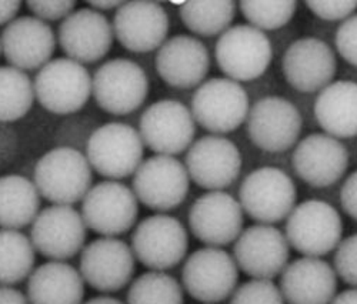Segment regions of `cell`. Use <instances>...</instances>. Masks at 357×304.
Instances as JSON below:
<instances>
[{"mask_svg":"<svg viewBox=\"0 0 357 304\" xmlns=\"http://www.w3.org/2000/svg\"><path fill=\"white\" fill-rule=\"evenodd\" d=\"M93 169L75 147L59 146L36 163L33 183L45 200L57 206H73L92 189Z\"/></svg>","mask_w":357,"mask_h":304,"instance_id":"obj_1","label":"cell"},{"mask_svg":"<svg viewBox=\"0 0 357 304\" xmlns=\"http://www.w3.org/2000/svg\"><path fill=\"white\" fill-rule=\"evenodd\" d=\"M284 236L297 253L321 259L335 252L343 240V220L331 203L305 200L296 204L286 219Z\"/></svg>","mask_w":357,"mask_h":304,"instance_id":"obj_2","label":"cell"},{"mask_svg":"<svg viewBox=\"0 0 357 304\" xmlns=\"http://www.w3.org/2000/svg\"><path fill=\"white\" fill-rule=\"evenodd\" d=\"M144 143L139 130L122 121H109L86 142V159L98 174L119 181L133 176L143 163Z\"/></svg>","mask_w":357,"mask_h":304,"instance_id":"obj_3","label":"cell"},{"mask_svg":"<svg viewBox=\"0 0 357 304\" xmlns=\"http://www.w3.org/2000/svg\"><path fill=\"white\" fill-rule=\"evenodd\" d=\"M250 110L243 86L227 77L204 80L192 96L190 112L196 125L211 135L223 136L239 129Z\"/></svg>","mask_w":357,"mask_h":304,"instance_id":"obj_4","label":"cell"},{"mask_svg":"<svg viewBox=\"0 0 357 304\" xmlns=\"http://www.w3.org/2000/svg\"><path fill=\"white\" fill-rule=\"evenodd\" d=\"M245 215L259 225L280 223L289 218L297 202L291 177L279 167L264 166L250 172L239 189Z\"/></svg>","mask_w":357,"mask_h":304,"instance_id":"obj_5","label":"cell"},{"mask_svg":"<svg viewBox=\"0 0 357 304\" xmlns=\"http://www.w3.org/2000/svg\"><path fill=\"white\" fill-rule=\"evenodd\" d=\"M130 248L146 268L167 271L186 260L189 234L178 219L167 213H156L136 225Z\"/></svg>","mask_w":357,"mask_h":304,"instance_id":"obj_6","label":"cell"},{"mask_svg":"<svg viewBox=\"0 0 357 304\" xmlns=\"http://www.w3.org/2000/svg\"><path fill=\"white\" fill-rule=\"evenodd\" d=\"M33 86L39 105L59 116L77 113L92 96L91 73L68 57L52 59L38 72Z\"/></svg>","mask_w":357,"mask_h":304,"instance_id":"obj_7","label":"cell"},{"mask_svg":"<svg viewBox=\"0 0 357 304\" xmlns=\"http://www.w3.org/2000/svg\"><path fill=\"white\" fill-rule=\"evenodd\" d=\"M149 77L130 59L105 62L92 76V96L98 106L113 116H128L143 106L149 96Z\"/></svg>","mask_w":357,"mask_h":304,"instance_id":"obj_8","label":"cell"},{"mask_svg":"<svg viewBox=\"0 0 357 304\" xmlns=\"http://www.w3.org/2000/svg\"><path fill=\"white\" fill-rule=\"evenodd\" d=\"M215 57L227 79L245 83L261 77L269 69L273 47L260 30L250 24H236L219 36Z\"/></svg>","mask_w":357,"mask_h":304,"instance_id":"obj_9","label":"cell"},{"mask_svg":"<svg viewBox=\"0 0 357 304\" xmlns=\"http://www.w3.org/2000/svg\"><path fill=\"white\" fill-rule=\"evenodd\" d=\"M239 267L233 256L220 248L204 246L186 257L182 268L183 290L202 304H218L234 293Z\"/></svg>","mask_w":357,"mask_h":304,"instance_id":"obj_10","label":"cell"},{"mask_svg":"<svg viewBox=\"0 0 357 304\" xmlns=\"http://www.w3.org/2000/svg\"><path fill=\"white\" fill-rule=\"evenodd\" d=\"M190 189L185 163L173 156L155 155L143 160L132 180V190L140 204L156 213L181 206Z\"/></svg>","mask_w":357,"mask_h":304,"instance_id":"obj_11","label":"cell"},{"mask_svg":"<svg viewBox=\"0 0 357 304\" xmlns=\"http://www.w3.org/2000/svg\"><path fill=\"white\" fill-rule=\"evenodd\" d=\"M139 204L130 188L121 181L105 180L87 192L80 215L87 229L100 237H119L136 226Z\"/></svg>","mask_w":357,"mask_h":304,"instance_id":"obj_12","label":"cell"},{"mask_svg":"<svg viewBox=\"0 0 357 304\" xmlns=\"http://www.w3.org/2000/svg\"><path fill=\"white\" fill-rule=\"evenodd\" d=\"M137 130L144 147L156 155L176 158L193 144L196 121L183 103L162 99L143 112Z\"/></svg>","mask_w":357,"mask_h":304,"instance_id":"obj_13","label":"cell"},{"mask_svg":"<svg viewBox=\"0 0 357 304\" xmlns=\"http://www.w3.org/2000/svg\"><path fill=\"white\" fill-rule=\"evenodd\" d=\"M136 261L126 241L119 237H99L82 250L79 271L87 286L102 294H112L133 282Z\"/></svg>","mask_w":357,"mask_h":304,"instance_id":"obj_14","label":"cell"},{"mask_svg":"<svg viewBox=\"0 0 357 304\" xmlns=\"http://www.w3.org/2000/svg\"><path fill=\"white\" fill-rule=\"evenodd\" d=\"M246 128L250 142L266 153H284L301 137L302 114L282 96H266L250 106Z\"/></svg>","mask_w":357,"mask_h":304,"instance_id":"obj_15","label":"cell"},{"mask_svg":"<svg viewBox=\"0 0 357 304\" xmlns=\"http://www.w3.org/2000/svg\"><path fill=\"white\" fill-rule=\"evenodd\" d=\"M87 226L73 206L52 204L38 215L31 229L32 245L49 261H68L86 246Z\"/></svg>","mask_w":357,"mask_h":304,"instance_id":"obj_16","label":"cell"},{"mask_svg":"<svg viewBox=\"0 0 357 304\" xmlns=\"http://www.w3.org/2000/svg\"><path fill=\"white\" fill-rule=\"evenodd\" d=\"M185 160L190 181L207 192H223L242 172L239 149L227 137L216 135L193 142Z\"/></svg>","mask_w":357,"mask_h":304,"instance_id":"obj_17","label":"cell"},{"mask_svg":"<svg viewBox=\"0 0 357 304\" xmlns=\"http://www.w3.org/2000/svg\"><path fill=\"white\" fill-rule=\"evenodd\" d=\"M231 256L249 278L273 280L289 264L290 246L282 230L272 225L256 223L237 237Z\"/></svg>","mask_w":357,"mask_h":304,"instance_id":"obj_18","label":"cell"},{"mask_svg":"<svg viewBox=\"0 0 357 304\" xmlns=\"http://www.w3.org/2000/svg\"><path fill=\"white\" fill-rule=\"evenodd\" d=\"M188 220L192 234L204 246L223 249L243 231L245 213L231 195L207 192L195 200Z\"/></svg>","mask_w":357,"mask_h":304,"instance_id":"obj_19","label":"cell"},{"mask_svg":"<svg viewBox=\"0 0 357 304\" xmlns=\"http://www.w3.org/2000/svg\"><path fill=\"white\" fill-rule=\"evenodd\" d=\"M113 40L109 19L89 6L73 10L57 30V43L66 57L83 66L102 60L110 52Z\"/></svg>","mask_w":357,"mask_h":304,"instance_id":"obj_20","label":"cell"},{"mask_svg":"<svg viewBox=\"0 0 357 304\" xmlns=\"http://www.w3.org/2000/svg\"><path fill=\"white\" fill-rule=\"evenodd\" d=\"M282 72L287 84L297 92H321L336 76V53L317 38L297 39L282 57Z\"/></svg>","mask_w":357,"mask_h":304,"instance_id":"obj_21","label":"cell"},{"mask_svg":"<svg viewBox=\"0 0 357 304\" xmlns=\"http://www.w3.org/2000/svg\"><path fill=\"white\" fill-rule=\"evenodd\" d=\"M291 166L302 181L314 189L336 185L349 169V151L339 140L326 133H313L296 144Z\"/></svg>","mask_w":357,"mask_h":304,"instance_id":"obj_22","label":"cell"},{"mask_svg":"<svg viewBox=\"0 0 357 304\" xmlns=\"http://www.w3.org/2000/svg\"><path fill=\"white\" fill-rule=\"evenodd\" d=\"M56 45L57 36L52 26L35 16L16 17L0 35V46L6 62L24 73L39 72L47 65L54 54Z\"/></svg>","mask_w":357,"mask_h":304,"instance_id":"obj_23","label":"cell"},{"mask_svg":"<svg viewBox=\"0 0 357 304\" xmlns=\"http://www.w3.org/2000/svg\"><path fill=\"white\" fill-rule=\"evenodd\" d=\"M114 39L132 53L159 50L167 40L170 20L155 2H123L113 17Z\"/></svg>","mask_w":357,"mask_h":304,"instance_id":"obj_24","label":"cell"},{"mask_svg":"<svg viewBox=\"0 0 357 304\" xmlns=\"http://www.w3.org/2000/svg\"><path fill=\"white\" fill-rule=\"evenodd\" d=\"M155 68L160 79L173 89H197L211 70V54L197 38L176 35L158 50Z\"/></svg>","mask_w":357,"mask_h":304,"instance_id":"obj_25","label":"cell"},{"mask_svg":"<svg viewBox=\"0 0 357 304\" xmlns=\"http://www.w3.org/2000/svg\"><path fill=\"white\" fill-rule=\"evenodd\" d=\"M279 289L286 304H331L337 294V275L326 260L302 256L286 266Z\"/></svg>","mask_w":357,"mask_h":304,"instance_id":"obj_26","label":"cell"},{"mask_svg":"<svg viewBox=\"0 0 357 304\" xmlns=\"http://www.w3.org/2000/svg\"><path fill=\"white\" fill-rule=\"evenodd\" d=\"M84 286L79 268L68 261H46L29 276L26 296L31 304H83Z\"/></svg>","mask_w":357,"mask_h":304,"instance_id":"obj_27","label":"cell"},{"mask_svg":"<svg viewBox=\"0 0 357 304\" xmlns=\"http://www.w3.org/2000/svg\"><path fill=\"white\" fill-rule=\"evenodd\" d=\"M314 117L326 135L335 139L357 136V83L336 80L319 92Z\"/></svg>","mask_w":357,"mask_h":304,"instance_id":"obj_28","label":"cell"},{"mask_svg":"<svg viewBox=\"0 0 357 304\" xmlns=\"http://www.w3.org/2000/svg\"><path fill=\"white\" fill-rule=\"evenodd\" d=\"M40 200L33 180L20 174L0 177V229L32 226L40 213Z\"/></svg>","mask_w":357,"mask_h":304,"instance_id":"obj_29","label":"cell"},{"mask_svg":"<svg viewBox=\"0 0 357 304\" xmlns=\"http://www.w3.org/2000/svg\"><path fill=\"white\" fill-rule=\"evenodd\" d=\"M36 264L31 237L20 230L0 229V286L15 287L29 279Z\"/></svg>","mask_w":357,"mask_h":304,"instance_id":"obj_30","label":"cell"},{"mask_svg":"<svg viewBox=\"0 0 357 304\" xmlns=\"http://www.w3.org/2000/svg\"><path fill=\"white\" fill-rule=\"evenodd\" d=\"M178 15L193 35L215 38L223 35L236 17L237 5L230 0H204V2H182Z\"/></svg>","mask_w":357,"mask_h":304,"instance_id":"obj_31","label":"cell"},{"mask_svg":"<svg viewBox=\"0 0 357 304\" xmlns=\"http://www.w3.org/2000/svg\"><path fill=\"white\" fill-rule=\"evenodd\" d=\"M33 80L27 73L0 66V123H13L31 112L35 103Z\"/></svg>","mask_w":357,"mask_h":304,"instance_id":"obj_32","label":"cell"},{"mask_svg":"<svg viewBox=\"0 0 357 304\" xmlns=\"http://www.w3.org/2000/svg\"><path fill=\"white\" fill-rule=\"evenodd\" d=\"M126 304H185V290L167 271L149 270L129 284Z\"/></svg>","mask_w":357,"mask_h":304,"instance_id":"obj_33","label":"cell"},{"mask_svg":"<svg viewBox=\"0 0 357 304\" xmlns=\"http://www.w3.org/2000/svg\"><path fill=\"white\" fill-rule=\"evenodd\" d=\"M297 2H260V0H243L239 3L242 16L250 26L260 32H271L284 27L296 15Z\"/></svg>","mask_w":357,"mask_h":304,"instance_id":"obj_34","label":"cell"},{"mask_svg":"<svg viewBox=\"0 0 357 304\" xmlns=\"http://www.w3.org/2000/svg\"><path fill=\"white\" fill-rule=\"evenodd\" d=\"M229 304H286V301L273 280L250 279L237 286Z\"/></svg>","mask_w":357,"mask_h":304,"instance_id":"obj_35","label":"cell"},{"mask_svg":"<svg viewBox=\"0 0 357 304\" xmlns=\"http://www.w3.org/2000/svg\"><path fill=\"white\" fill-rule=\"evenodd\" d=\"M335 252L333 268L337 278L357 289V233L343 238Z\"/></svg>","mask_w":357,"mask_h":304,"instance_id":"obj_36","label":"cell"},{"mask_svg":"<svg viewBox=\"0 0 357 304\" xmlns=\"http://www.w3.org/2000/svg\"><path fill=\"white\" fill-rule=\"evenodd\" d=\"M335 45L344 62L357 68V12L340 23L335 36Z\"/></svg>","mask_w":357,"mask_h":304,"instance_id":"obj_37","label":"cell"},{"mask_svg":"<svg viewBox=\"0 0 357 304\" xmlns=\"http://www.w3.org/2000/svg\"><path fill=\"white\" fill-rule=\"evenodd\" d=\"M27 9L32 12V16L42 22H63L73 10H76V3L72 0H31L26 3Z\"/></svg>","mask_w":357,"mask_h":304,"instance_id":"obj_38","label":"cell"},{"mask_svg":"<svg viewBox=\"0 0 357 304\" xmlns=\"http://www.w3.org/2000/svg\"><path fill=\"white\" fill-rule=\"evenodd\" d=\"M306 8L326 22H343L357 12V0L344 2H306Z\"/></svg>","mask_w":357,"mask_h":304,"instance_id":"obj_39","label":"cell"},{"mask_svg":"<svg viewBox=\"0 0 357 304\" xmlns=\"http://www.w3.org/2000/svg\"><path fill=\"white\" fill-rule=\"evenodd\" d=\"M340 204L346 215L357 222V170L344 180L340 189Z\"/></svg>","mask_w":357,"mask_h":304,"instance_id":"obj_40","label":"cell"},{"mask_svg":"<svg viewBox=\"0 0 357 304\" xmlns=\"http://www.w3.org/2000/svg\"><path fill=\"white\" fill-rule=\"evenodd\" d=\"M0 304H31L26 293L16 287L0 286Z\"/></svg>","mask_w":357,"mask_h":304,"instance_id":"obj_41","label":"cell"},{"mask_svg":"<svg viewBox=\"0 0 357 304\" xmlns=\"http://www.w3.org/2000/svg\"><path fill=\"white\" fill-rule=\"evenodd\" d=\"M22 9V2H16V0H6V2H0V26H8L12 23L17 13Z\"/></svg>","mask_w":357,"mask_h":304,"instance_id":"obj_42","label":"cell"},{"mask_svg":"<svg viewBox=\"0 0 357 304\" xmlns=\"http://www.w3.org/2000/svg\"><path fill=\"white\" fill-rule=\"evenodd\" d=\"M122 3L123 2H116V0H99V2H89L87 6L103 13V12H109V10L116 12L119 8H121Z\"/></svg>","mask_w":357,"mask_h":304,"instance_id":"obj_43","label":"cell"},{"mask_svg":"<svg viewBox=\"0 0 357 304\" xmlns=\"http://www.w3.org/2000/svg\"><path fill=\"white\" fill-rule=\"evenodd\" d=\"M331 304H357V289L350 287L336 294V297L332 300Z\"/></svg>","mask_w":357,"mask_h":304,"instance_id":"obj_44","label":"cell"},{"mask_svg":"<svg viewBox=\"0 0 357 304\" xmlns=\"http://www.w3.org/2000/svg\"><path fill=\"white\" fill-rule=\"evenodd\" d=\"M83 304H126V303L122 301V300H119L117 297L110 296V294H100V296L89 298Z\"/></svg>","mask_w":357,"mask_h":304,"instance_id":"obj_45","label":"cell"},{"mask_svg":"<svg viewBox=\"0 0 357 304\" xmlns=\"http://www.w3.org/2000/svg\"><path fill=\"white\" fill-rule=\"evenodd\" d=\"M0 54H2V46H0Z\"/></svg>","mask_w":357,"mask_h":304,"instance_id":"obj_46","label":"cell"}]
</instances>
